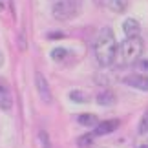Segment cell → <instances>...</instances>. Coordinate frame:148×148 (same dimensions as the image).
Instances as JSON below:
<instances>
[{
  "label": "cell",
  "instance_id": "obj_1",
  "mask_svg": "<svg viewBox=\"0 0 148 148\" xmlns=\"http://www.w3.org/2000/svg\"><path fill=\"white\" fill-rule=\"evenodd\" d=\"M93 53H95V59H97L99 66L102 68H108L115 62L117 40H115L112 27H102L99 31L97 38H95V44H93Z\"/></svg>",
  "mask_w": 148,
  "mask_h": 148
},
{
  "label": "cell",
  "instance_id": "obj_2",
  "mask_svg": "<svg viewBox=\"0 0 148 148\" xmlns=\"http://www.w3.org/2000/svg\"><path fill=\"white\" fill-rule=\"evenodd\" d=\"M143 49H145V42L141 37H126L117 48V55H115L117 64L119 66L135 64L143 55Z\"/></svg>",
  "mask_w": 148,
  "mask_h": 148
},
{
  "label": "cell",
  "instance_id": "obj_3",
  "mask_svg": "<svg viewBox=\"0 0 148 148\" xmlns=\"http://www.w3.org/2000/svg\"><path fill=\"white\" fill-rule=\"evenodd\" d=\"M51 13L57 20H70L79 13V0H57Z\"/></svg>",
  "mask_w": 148,
  "mask_h": 148
},
{
  "label": "cell",
  "instance_id": "obj_4",
  "mask_svg": "<svg viewBox=\"0 0 148 148\" xmlns=\"http://www.w3.org/2000/svg\"><path fill=\"white\" fill-rule=\"evenodd\" d=\"M35 86H37V92H38V97H40L46 104H51V101H53V97H51V90H49V84L46 81V77L42 75V73H35Z\"/></svg>",
  "mask_w": 148,
  "mask_h": 148
},
{
  "label": "cell",
  "instance_id": "obj_5",
  "mask_svg": "<svg viewBox=\"0 0 148 148\" xmlns=\"http://www.w3.org/2000/svg\"><path fill=\"white\" fill-rule=\"evenodd\" d=\"M13 106V93H11V86L8 84L5 79H0V110L9 112Z\"/></svg>",
  "mask_w": 148,
  "mask_h": 148
},
{
  "label": "cell",
  "instance_id": "obj_6",
  "mask_svg": "<svg viewBox=\"0 0 148 148\" xmlns=\"http://www.w3.org/2000/svg\"><path fill=\"white\" fill-rule=\"evenodd\" d=\"M124 84L132 86L139 92H148V75H143V73H134V75H126L123 79Z\"/></svg>",
  "mask_w": 148,
  "mask_h": 148
},
{
  "label": "cell",
  "instance_id": "obj_7",
  "mask_svg": "<svg viewBox=\"0 0 148 148\" xmlns=\"http://www.w3.org/2000/svg\"><path fill=\"white\" fill-rule=\"evenodd\" d=\"M119 128V121L117 119H108V121H99L97 124L93 126V132L92 135L93 137H97V135H108V134H112L113 130H117Z\"/></svg>",
  "mask_w": 148,
  "mask_h": 148
},
{
  "label": "cell",
  "instance_id": "obj_8",
  "mask_svg": "<svg viewBox=\"0 0 148 148\" xmlns=\"http://www.w3.org/2000/svg\"><path fill=\"white\" fill-rule=\"evenodd\" d=\"M123 31L126 37H139L141 33V24L135 18H126L123 22Z\"/></svg>",
  "mask_w": 148,
  "mask_h": 148
},
{
  "label": "cell",
  "instance_id": "obj_9",
  "mask_svg": "<svg viewBox=\"0 0 148 148\" xmlns=\"http://www.w3.org/2000/svg\"><path fill=\"white\" fill-rule=\"evenodd\" d=\"M95 101H97L99 106H113L117 99H115V95H113V92H110V90H102V92L97 93Z\"/></svg>",
  "mask_w": 148,
  "mask_h": 148
},
{
  "label": "cell",
  "instance_id": "obj_10",
  "mask_svg": "<svg viewBox=\"0 0 148 148\" xmlns=\"http://www.w3.org/2000/svg\"><path fill=\"white\" fill-rule=\"evenodd\" d=\"M77 123L81 124V126L93 128L95 124L99 123V119H97V115H93V113H79V115H77Z\"/></svg>",
  "mask_w": 148,
  "mask_h": 148
},
{
  "label": "cell",
  "instance_id": "obj_11",
  "mask_svg": "<svg viewBox=\"0 0 148 148\" xmlns=\"http://www.w3.org/2000/svg\"><path fill=\"white\" fill-rule=\"evenodd\" d=\"M108 8L113 13H123L128 8V0H108Z\"/></svg>",
  "mask_w": 148,
  "mask_h": 148
},
{
  "label": "cell",
  "instance_id": "obj_12",
  "mask_svg": "<svg viewBox=\"0 0 148 148\" xmlns=\"http://www.w3.org/2000/svg\"><path fill=\"white\" fill-rule=\"evenodd\" d=\"M134 148H148V132H141L135 135Z\"/></svg>",
  "mask_w": 148,
  "mask_h": 148
},
{
  "label": "cell",
  "instance_id": "obj_13",
  "mask_svg": "<svg viewBox=\"0 0 148 148\" xmlns=\"http://www.w3.org/2000/svg\"><path fill=\"white\" fill-rule=\"evenodd\" d=\"M49 55H51V59H53L55 62H60V60H64L68 57V49L66 48H53Z\"/></svg>",
  "mask_w": 148,
  "mask_h": 148
},
{
  "label": "cell",
  "instance_id": "obj_14",
  "mask_svg": "<svg viewBox=\"0 0 148 148\" xmlns=\"http://www.w3.org/2000/svg\"><path fill=\"white\" fill-rule=\"evenodd\" d=\"M141 132H148V108L143 113V117L139 121V126H137V134H141Z\"/></svg>",
  "mask_w": 148,
  "mask_h": 148
},
{
  "label": "cell",
  "instance_id": "obj_15",
  "mask_svg": "<svg viewBox=\"0 0 148 148\" xmlns=\"http://www.w3.org/2000/svg\"><path fill=\"white\" fill-rule=\"evenodd\" d=\"M70 99L75 101V102H86V101H88V97L81 92V90H73V92L70 93Z\"/></svg>",
  "mask_w": 148,
  "mask_h": 148
},
{
  "label": "cell",
  "instance_id": "obj_16",
  "mask_svg": "<svg viewBox=\"0 0 148 148\" xmlns=\"http://www.w3.org/2000/svg\"><path fill=\"white\" fill-rule=\"evenodd\" d=\"M135 64H137V70L143 73V75H148V59H139Z\"/></svg>",
  "mask_w": 148,
  "mask_h": 148
},
{
  "label": "cell",
  "instance_id": "obj_17",
  "mask_svg": "<svg viewBox=\"0 0 148 148\" xmlns=\"http://www.w3.org/2000/svg\"><path fill=\"white\" fill-rule=\"evenodd\" d=\"M4 64V55H2V51H0V66Z\"/></svg>",
  "mask_w": 148,
  "mask_h": 148
},
{
  "label": "cell",
  "instance_id": "obj_18",
  "mask_svg": "<svg viewBox=\"0 0 148 148\" xmlns=\"http://www.w3.org/2000/svg\"><path fill=\"white\" fill-rule=\"evenodd\" d=\"M2 8H4V5H2V2H0V9H2Z\"/></svg>",
  "mask_w": 148,
  "mask_h": 148
}]
</instances>
